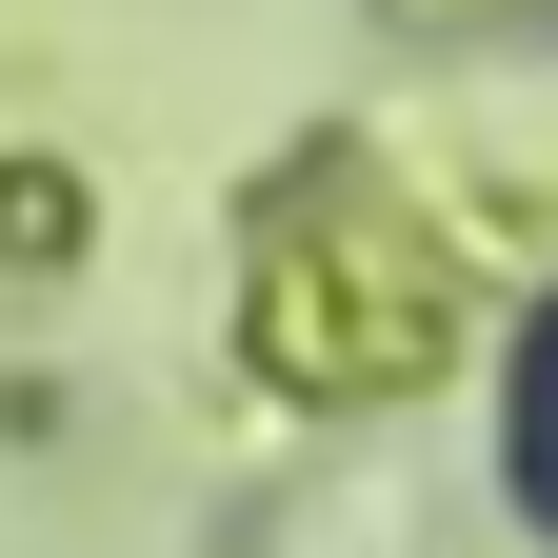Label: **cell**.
<instances>
[{"instance_id":"obj_1","label":"cell","mask_w":558,"mask_h":558,"mask_svg":"<svg viewBox=\"0 0 558 558\" xmlns=\"http://www.w3.org/2000/svg\"><path fill=\"white\" fill-rule=\"evenodd\" d=\"M499 478H519V519L558 538V300L519 319V360H499Z\"/></svg>"}]
</instances>
